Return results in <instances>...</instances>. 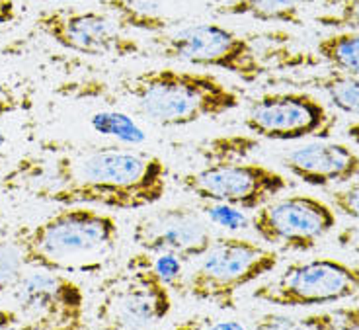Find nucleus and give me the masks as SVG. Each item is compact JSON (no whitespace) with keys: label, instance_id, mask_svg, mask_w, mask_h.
I'll list each match as a JSON object with an SVG mask.
<instances>
[{"label":"nucleus","instance_id":"obj_11","mask_svg":"<svg viewBox=\"0 0 359 330\" xmlns=\"http://www.w3.org/2000/svg\"><path fill=\"white\" fill-rule=\"evenodd\" d=\"M336 223L338 217L330 204L305 194L273 197L258 207L250 219L260 241L293 252L313 250L320 239L336 229Z\"/></svg>","mask_w":359,"mask_h":330},{"label":"nucleus","instance_id":"obj_21","mask_svg":"<svg viewBox=\"0 0 359 330\" xmlns=\"http://www.w3.org/2000/svg\"><path fill=\"white\" fill-rule=\"evenodd\" d=\"M139 258L143 260L144 264L154 274L161 277L166 286L170 287L172 291L178 293H186V282H184V260L178 258L176 254H168V252H141Z\"/></svg>","mask_w":359,"mask_h":330},{"label":"nucleus","instance_id":"obj_16","mask_svg":"<svg viewBox=\"0 0 359 330\" xmlns=\"http://www.w3.org/2000/svg\"><path fill=\"white\" fill-rule=\"evenodd\" d=\"M311 0H231L219 6L217 14L221 16H248L264 24H287L303 26V8Z\"/></svg>","mask_w":359,"mask_h":330},{"label":"nucleus","instance_id":"obj_26","mask_svg":"<svg viewBox=\"0 0 359 330\" xmlns=\"http://www.w3.org/2000/svg\"><path fill=\"white\" fill-rule=\"evenodd\" d=\"M254 329H299V324H297V319L271 312V315H264L262 319H258Z\"/></svg>","mask_w":359,"mask_h":330},{"label":"nucleus","instance_id":"obj_28","mask_svg":"<svg viewBox=\"0 0 359 330\" xmlns=\"http://www.w3.org/2000/svg\"><path fill=\"white\" fill-rule=\"evenodd\" d=\"M16 2L14 0H0V26L16 20Z\"/></svg>","mask_w":359,"mask_h":330},{"label":"nucleus","instance_id":"obj_6","mask_svg":"<svg viewBox=\"0 0 359 330\" xmlns=\"http://www.w3.org/2000/svg\"><path fill=\"white\" fill-rule=\"evenodd\" d=\"M14 307L0 309V329L84 330L86 295L69 274L37 270L14 286Z\"/></svg>","mask_w":359,"mask_h":330},{"label":"nucleus","instance_id":"obj_17","mask_svg":"<svg viewBox=\"0 0 359 330\" xmlns=\"http://www.w3.org/2000/svg\"><path fill=\"white\" fill-rule=\"evenodd\" d=\"M303 84L320 90L336 110L350 116H359V74L332 69L324 74H314L303 81Z\"/></svg>","mask_w":359,"mask_h":330},{"label":"nucleus","instance_id":"obj_14","mask_svg":"<svg viewBox=\"0 0 359 330\" xmlns=\"http://www.w3.org/2000/svg\"><path fill=\"white\" fill-rule=\"evenodd\" d=\"M281 164L309 186L326 187L359 178V154L344 143L326 139L301 145L281 157Z\"/></svg>","mask_w":359,"mask_h":330},{"label":"nucleus","instance_id":"obj_10","mask_svg":"<svg viewBox=\"0 0 359 330\" xmlns=\"http://www.w3.org/2000/svg\"><path fill=\"white\" fill-rule=\"evenodd\" d=\"M244 125L252 135L269 141L328 139L338 125V117L313 94L289 90L258 96L246 112Z\"/></svg>","mask_w":359,"mask_h":330},{"label":"nucleus","instance_id":"obj_24","mask_svg":"<svg viewBox=\"0 0 359 330\" xmlns=\"http://www.w3.org/2000/svg\"><path fill=\"white\" fill-rule=\"evenodd\" d=\"M330 206L334 211L359 221V180L341 190H334L330 194Z\"/></svg>","mask_w":359,"mask_h":330},{"label":"nucleus","instance_id":"obj_12","mask_svg":"<svg viewBox=\"0 0 359 330\" xmlns=\"http://www.w3.org/2000/svg\"><path fill=\"white\" fill-rule=\"evenodd\" d=\"M36 27L67 51L90 57L126 59L141 53L139 39L104 10H79L71 6L49 8L36 16Z\"/></svg>","mask_w":359,"mask_h":330},{"label":"nucleus","instance_id":"obj_18","mask_svg":"<svg viewBox=\"0 0 359 330\" xmlns=\"http://www.w3.org/2000/svg\"><path fill=\"white\" fill-rule=\"evenodd\" d=\"M316 55L332 69L359 74V29H340L320 37Z\"/></svg>","mask_w":359,"mask_h":330},{"label":"nucleus","instance_id":"obj_23","mask_svg":"<svg viewBox=\"0 0 359 330\" xmlns=\"http://www.w3.org/2000/svg\"><path fill=\"white\" fill-rule=\"evenodd\" d=\"M24 102L27 100L22 94H16L14 90H0V147L8 141L10 124L24 107Z\"/></svg>","mask_w":359,"mask_h":330},{"label":"nucleus","instance_id":"obj_15","mask_svg":"<svg viewBox=\"0 0 359 330\" xmlns=\"http://www.w3.org/2000/svg\"><path fill=\"white\" fill-rule=\"evenodd\" d=\"M100 6L123 29L164 34L176 22V0H100Z\"/></svg>","mask_w":359,"mask_h":330},{"label":"nucleus","instance_id":"obj_5","mask_svg":"<svg viewBox=\"0 0 359 330\" xmlns=\"http://www.w3.org/2000/svg\"><path fill=\"white\" fill-rule=\"evenodd\" d=\"M278 264L279 252L273 249L250 239L221 237L199 256V264L186 282V293L223 311H234L238 291L268 276Z\"/></svg>","mask_w":359,"mask_h":330},{"label":"nucleus","instance_id":"obj_9","mask_svg":"<svg viewBox=\"0 0 359 330\" xmlns=\"http://www.w3.org/2000/svg\"><path fill=\"white\" fill-rule=\"evenodd\" d=\"M182 186L215 206L256 211L289 187L287 176L260 162L219 161L182 176Z\"/></svg>","mask_w":359,"mask_h":330},{"label":"nucleus","instance_id":"obj_1","mask_svg":"<svg viewBox=\"0 0 359 330\" xmlns=\"http://www.w3.org/2000/svg\"><path fill=\"white\" fill-rule=\"evenodd\" d=\"M4 192H24L55 206L133 211L158 204L168 192V166L156 154L102 147L72 154L45 149L20 159L0 180Z\"/></svg>","mask_w":359,"mask_h":330},{"label":"nucleus","instance_id":"obj_4","mask_svg":"<svg viewBox=\"0 0 359 330\" xmlns=\"http://www.w3.org/2000/svg\"><path fill=\"white\" fill-rule=\"evenodd\" d=\"M287 34L273 32L268 34V45L264 36H241L221 24H194L154 39L158 53L170 61H182L201 67L231 72L244 82H258L276 67L269 55L278 59L279 67L295 65L291 59L295 53L273 47L279 37Z\"/></svg>","mask_w":359,"mask_h":330},{"label":"nucleus","instance_id":"obj_29","mask_svg":"<svg viewBox=\"0 0 359 330\" xmlns=\"http://www.w3.org/2000/svg\"><path fill=\"white\" fill-rule=\"evenodd\" d=\"M47 2H74V0H47Z\"/></svg>","mask_w":359,"mask_h":330},{"label":"nucleus","instance_id":"obj_13","mask_svg":"<svg viewBox=\"0 0 359 330\" xmlns=\"http://www.w3.org/2000/svg\"><path fill=\"white\" fill-rule=\"evenodd\" d=\"M133 242L144 252H168L182 260H194L211 246L213 232L196 209L164 207L135 223Z\"/></svg>","mask_w":359,"mask_h":330},{"label":"nucleus","instance_id":"obj_20","mask_svg":"<svg viewBox=\"0 0 359 330\" xmlns=\"http://www.w3.org/2000/svg\"><path fill=\"white\" fill-rule=\"evenodd\" d=\"M26 260L14 239L0 237V295L10 293L26 274Z\"/></svg>","mask_w":359,"mask_h":330},{"label":"nucleus","instance_id":"obj_25","mask_svg":"<svg viewBox=\"0 0 359 330\" xmlns=\"http://www.w3.org/2000/svg\"><path fill=\"white\" fill-rule=\"evenodd\" d=\"M172 329L176 330H241L246 329L243 322H234V321H219V319H211V317H191V319H186L184 322H178L174 324Z\"/></svg>","mask_w":359,"mask_h":330},{"label":"nucleus","instance_id":"obj_27","mask_svg":"<svg viewBox=\"0 0 359 330\" xmlns=\"http://www.w3.org/2000/svg\"><path fill=\"white\" fill-rule=\"evenodd\" d=\"M336 242H338L340 249L350 250V252L359 254V225L344 227L341 231H338V235H336Z\"/></svg>","mask_w":359,"mask_h":330},{"label":"nucleus","instance_id":"obj_3","mask_svg":"<svg viewBox=\"0 0 359 330\" xmlns=\"http://www.w3.org/2000/svg\"><path fill=\"white\" fill-rule=\"evenodd\" d=\"M139 114L164 127L215 119L241 106V94L211 72L172 67L143 71L121 82Z\"/></svg>","mask_w":359,"mask_h":330},{"label":"nucleus","instance_id":"obj_19","mask_svg":"<svg viewBox=\"0 0 359 330\" xmlns=\"http://www.w3.org/2000/svg\"><path fill=\"white\" fill-rule=\"evenodd\" d=\"M297 324L299 329L311 330H359V305L313 312V315L297 319Z\"/></svg>","mask_w":359,"mask_h":330},{"label":"nucleus","instance_id":"obj_22","mask_svg":"<svg viewBox=\"0 0 359 330\" xmlns=\"http://www.w3.org/2000/svg\"><path fill=\"white\" fill-rule=\"evenodd\" d=\"M316 22L324 27L336 29H359V0H344L338 12L320 14Z\"/></svg>","mask_w":359,"mask_h":330},{"label":"nucleus","instance_id":"obj_2","mask_svg":"<svg viewBox=\"0 0 359 330\" xmlns=\"http://www.w3.org/2000/svg\"><path fill=\"white\" fill-rule=\"evenodd\" d=\"M27 268L61 274H96L119 242L116 217L92 206H61L59 211L12 235Z\"/></svg>","mask_w":359,"mask_h":330},{"label":"nucleus","instance_id":"obj_8","mask_svg":"<svg viewBox=\"0 0 359 330\" xmlns=\"http://www.w3.org/2000/svg\"><path fill=\"white\" fill-rule=\"evenodd\" d=\"M355 295H359V266L336 258L293 262L252 291L254 299L281 309L340 303Z\"/></svg>","mask_w":359,"mask_h":330},{"label":"nucleus","instance_id":"obj_7","mask_svg":"<svg viewBox=\"0 0 359 330\" xmlns=\"http://www.w3.org/2000/svg\"><path fill=\"white\" fill-rule=\"evenodd\" d=\"M172 312V289L154 274L139 254L131 256L126 270L100 286L96 319L104 329H147Z\"/></svg>","mask_w":359,"mask_h":330}]
</instances>
